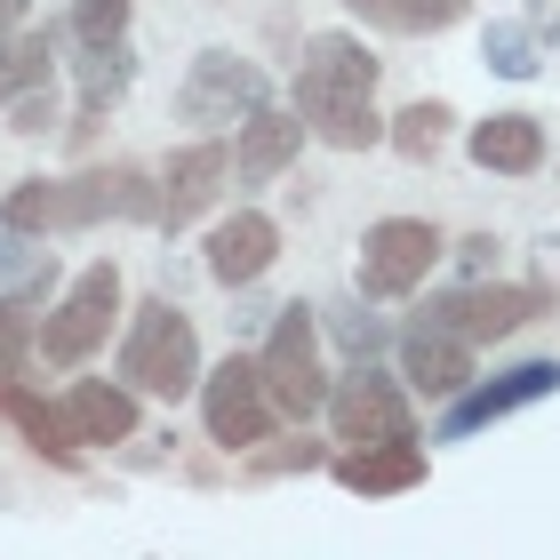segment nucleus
Instances as JSON below:
<instances>
[{"instance_id": "nucleus-8", "label": "nucleus", "mask_w": 560, "mask_h": 560, "mask_svg": "<svg viewBox=\"0 0 560 560\" xmlns=\"http://www.w3.org/2000/svg\"><path fill=\"white\" fill-rule=\"evenodd\" d=\"M537 313H545V289H448L441 304H424V320L465 337V345H497Z\"/></svg>"}, {"instance_id": "nucleus-3", "label": "nucleus", "mask_w": 560, "mask_h": 560, "mask_svg": "<svg viewBox=\"0 0 560 560\" xmlns=\"http://www.w3.org/2000/svg\"><path fill=\"white\" fill-rule=\"evenodd\" d=\"M257 376H265L272 409H289V417H313L320 400H328L320 337H313V313H304V304H289V313L272 320V337H265V352H257Z\"/></svg>"}, {"instance_id": "nucleus-26", "label": "nucleus", "mask_w": 560, "mask_h": 560, "mask_svg": "<svg viewBox=\"0 0 560 560\" xmlns=\"http://www.w3.org/2000/svg\"><path fill=\"white\" fill-rule=\"evenodd\" d=\"M361 24H385V33H409V0H345Z\"/></svg>"}, {"instance_id": "nucleus-29", "label": "nucleus", "mask_w": 560, "mask_h": 560, "mask_svg": "<svg viewBox=\"0 0 560 560\" xmlns=\"http://www.w3.org/2000/svg\"><path fill=\"white\" fill-rule=\"evenodd\" d=\"M289 465H296V472H304V465H320V448H304V441H296V448H272V456H265V472H289Z\"/></svg>"}, {"instance_id": "nucleus-18", "label": "nucleus", "mask_w": 560, "mask_h": 560, "mask_svg": "<svg viewBox=\"0 0 560 560\" xmlns=\"http://www.w3.org/2000/svg\"><path fill=\"white\" fill-rule=\"evenodd\" d=\"M472 161L497 168V176H528V168L545 161V129H537L528 113H489V120L472 129Z\"/></svg>"}, {"instance_id": "nucleus-31", "label": "nucleus", "mask_w": 560, "mask_h": 560, "mask_svg": "<svg viewBox=\"0 0 560 560\" xmlns=\"http://www.w3.org/2000/svg\"><path fill=\"white\" fill-rule=\"evenodd\" d=\"M24 16H33V0H0V40H9L16 24H24Z\"/></svg>"}, {"instance_id": "nucleus-25", "label": "nucleus", "mask_w": 560, "mask_h": 560, "mask_svg": "<svg viewBox=\"0 0 560 560\" xmlns=\"http://www.w3.org/2000/svg\"><path fill=\"white\" fill-rule=\"evenodd\" d=\"M72 33L81 40H120L129 33V0H72Z\"/></svg>"}, {"instance_id": "nucleus-6", "label": "nucleus", "mask_w": 560, "mask_h": 560, "mask_svg": "<svg viewBox=\"0 0 560 560\" xmlns=\"http://www.w3.org/2000/svg\"><path fill=\"white\" fill-rule=\"evenodd\" d=\"M432 265H441V233L424 217H385L361 241V296H409Z\"/></svg>"}, {"instance_id": "nucleus-11", "label": "nucleus", "mask_w": 560, "mask_h": 560, "mask_svg": "<svg viewBox=\"0 0 560 560\" xmlns=\"http://www.w3.org/2000/svg\"><path fill=\"white\" fill-rule=\"evenodd\" d=\"M96 217H152V185L137 168H81L57 185V224H96Z\"/></svg>"}, {"instance_id": "nucleus-22", "label": "nucleus", "mask_w": 560, "mask_h": 560, "mask_svg": "<svg viewBox=\"0 0 560 560\" xmlns=\"http://www.w3.org/2000/svg\"><path fill=\"white\" fill-rule=\"evenodd\" d=\"M441 137H448V105H409V113L393 120V144L409 152V161H432Z\"/></svg>"}, {"instance_id": "nucleus-9", "label": "nucleus", "mask_w": 560, "mask_h": 560, "mask_svg": "<svg viewBox=\"0 0 560 560\" xmlns=\"http://www.w3.org/2000/svg\"><path fill=\"white\" fill-rule=\"evenodd\" d=\"M265 105V72L233 57V48H209V57H192L185 72V120H248Z\"/></svg>"}, {"instance_id": "nucleus-2", "label": "nucleus", "mask_w": 560, "mask_h": 560, "mask_svg": "<svg viewBox=\"0 0 560 560\" xmlns=\"http://www.w3.org/2000/svg\"><path fill=\"white\" fill-rule=\"evenodd\" d=\"M120 385L161 393V400H185L200 385V337L168 296L137 304V328H129V345H120Z\"/></svg>"}, {"instance_id": "nucleus-10", "label": "nucleus", "mask_w": 560, "mask_h": 560, "mask_svg": "<svg viewBox=\"0 0 560 560\" xmlns=\"http://www.w3.org/2000/svg\"><path fill=\"white\" fill-rule=\"evenodd\" d=\"M233 176V152L224 144H185V152H168V168H161V185H152V217L168 224H192L200 209L217 200V185Z\"/></svg>"}, {"instance_id": "nucleus-23", "label": "nucleus", "mask_w": 560, "mask_h": 560, "mask_svg": "<svg viewBox=\"0 0 560 560\" xmlns=\"http://www.w3.org/2000/svg\"><path fill=\"white\" fill-rule=\"evenodd\" d=\"M489 72H504V81H528V72H537V48H528L521 24H489Z\"/></svg>"}, {"instance_id": "nucleus-19", "label": "nucleus", "mask_w": 560, "mask_h": 560, "mask_svg": "<svg viewBox=\"0 0 560 560\" xmlns=\"http://www.w3.org/2000/svg\"><path fill=\"white\" fill-rule=\"evenodd\" d=\"M137 81V65H129V40H81V105L89 113H105L120 105Z\"/></svg>"}, {"instance_id": "nucleus-14", "label": "nucleus", "mask_w": 560, "mask_h": 560, "mask_svg": "<svg viewBox=\"0 0 560 560\" xmlns=\"http://www.w3.org/2000/svg\"><path fill=\"white\" fill-rule=\"evenodd\" d=\"M337 480L352 497H400L424 480V441H369V448H345L337 456Z\"/></svg>"}, {"instance_id": "nucleus-16", "label": "nucleus", "mask_w": 560, "mask_h": 560, "mask_svg": "<svg viewBox=\"0 0 560 560\" xmlns=\"http://www.w3.org/2000/svg\"><path fill=\"white\" fill-rule=\"evenodd\" d=\"M552 385H560V361H521V369H504L497 385H480V393L456 400L448 441H456V432H472V424H489V417H513V409H528V400H545Z\"/></svg>"}, {"instance_id": "nucleus-24", "label": "nucleus", "mask_w": 560, "mask_h": 560, "mask_svg": "<svg viewBox=\"0 0 560 560\" xmlns=\"http://www.w3.org/2000/svg\"><path fill=\"white\" fill-rule=\"evenodd\" d=\"M9 129H16V137H48V129H57V89H48V81L16 89V96H9Z\"/></svg>"}, {"instance_id": "nucleus-7", "label": "nucleus", "mask_w": 560, "mask_h": 560, "mask_svg": "<svg viewBox=\"0 0 560 560\" xmlns=\"http://www.w3.org/2000/svg\"><path fill=\"white\" fill-rule=\"evenodd\" d=\"M200 409H209V441H224V448L272 441V417H280L257 361H224L217 376H200Z\"/></svg>"}, {"instance_id": "nucleus-17", "label": "nucleus", "mask_w": 560, "mask_h": 560, "mask_svg": "<svg viewBox=\"0 0 560 560\" xmlns=\"http://www.w3.org/2000/svg\"><path fill=\"white\" fill-rule=\"evenodd\" d=\"M296 144H304V120H296V113H265V105H257V113L241 120V152H233V161H241L248 185H272V176L296 161Z\"/></svg>"}, {"instance_id": "nucleus-4", "label": "nucleus", "mask_w": 560, "mask_h": 560, "mask_svg": "<svg viewBox=\"0 0 560 560\" xmlns=\"http://www.w3.org/2000/svg\"><path fill=\"white\" fill-rule=\"evenodd\" d=\"M113 313H120V272H113V265H89L81 280H72V296L57 304V313H40V361L81 369L89 352L105 345Z\"/></svg>"}, {"instance_id": "nucleus-1", "label": "nucleus", "mask_w": 560, "mask_h": 560, "mask_svg": "<svg viewBox=\"0 0 560 560\" xmlns=\"http://www.w3.org/2000/svg\"><path fill=\"white\" fill-rule=\"evenodd\" d=\"M369 89H376V57L352 33H313L304 40V72H296V120L313 129L320 144L337 152H369L385 137V120L369 113Z\"/></svg>"}, {"instance_id": "nucleus-32", "label": "nucleus", "mask_w": 560, "mask_h": 560, "mask_svg": "<svg viewBox=\"0 0 560 560\" xmlns=\"http://www.w3.org/2000/svg\"><path fill=\"white\" fill-rule=\"evenodd\" d=\"M537 24H545V33H560V0H537Z\"/></svg>"}, {"instance_id": "nucleus-30", "label": "nucleus", "mask_w": 560, "mask_h": 560, "mask_svg": "<svg viewBox=\"0 0 560 560\" xmlns=\"http://www.w3.org/2000/svg\"><path fill=\"white\" fill-rule=\"evenodd\" d=\"M489 257H497V241H489V233H472V241H465V265H472V272H489Z\"/></svg>"}, {"instance_id": "nucleus-21", "label": "nucleus", "mask_w": 560, "mask_h": 560, "mask_svg": "<svg viewBox=\"0 0 560 560\" xmlns=\"http://www.w3.org/2000/svg\"><path fill=\"white\" fill-rule=\"evenodd\" d=\"M57 224V185L48 176H24V185L0 200V233H48Z\"/></svg>"}, {"instance_id": "nucleus-33", "label": "nucleus", "mask_w": 560, "mask_h": 560, "mask_svg": "<svg viewBox=\"0 0 560 560\" xmlns=\"http://www.w3.org/2000/svg\"><path fill=\"white\" fill-rule=\"evenodd\" d=\"M9 265H16V248H0V272H9Z\"/></svg>"}, {"instance_id": "nucleus-20", "label": "nucleus", "mask_w": 560, "mask_h": 560, "mask_svg": "<svg viewBox=\"0 0 560 560\" xmlns=\"http://www.w3.org/2000/svg\"><path fill=\"white\" fill-rule=\"evenodd\" d=\"M48 81V33H33V24H16L9 40H0V105H9L16 89Z\"/></svg>"}, {"instance_id": "nucleus-15", "label": "nucleus", "mask_w": 560, "mask_h": 560, "mask_svg": "<svg viewBox=\"0 0 560 560\" xmlns=\"http://www.w3.org/2000/svg\"><path fill=\"white\" fill-rule=\"evenodd\" d=\"M272 257H280V224L257 217V209H241L233 224H217V233H209V272L224 280V289H248Z\"/></svg>"}, {"instance_id": "nucleus-12", "label": "nucleus", "mask_w": 560, "mask_h": 560, "mask_svg": "<svg viewBox=\"0 0 560 560\" xmlns=\"http://www.w3.org/2000/svg\"><path fill=\"white\" fill-rule=\"evenodd\" d=\"M57 417H65V432H72V448L81 441H129L137 432V393L129 385H96V376H81L65 400H57Z\"/></svg>"}, {"instance_id": "nucleus-28", "label": "nucleus", "mask_w": 560, "mask_h": 560, "mask_svg": "<svg viewBox=\"0 0 560 560\" xmlns=\"http://www.w3.org/2000/svg\"><path fill=\"white\" fill-rule=\"evenodd\" d=\"M345 345H352V361H361V352H376V345H385V328H376L369 313H345Z\"/></svg>"}, {"instance_id": "nucleus-5", "label": "nucleus", "mask_w": 560, "mask_h": 560, "mask_svg": "<svg viewBox=\"0 0 560 560\" xmlns=\"http://www.w3.org/2000/svg\"><path fill=\"white\" fill-rule=\"evenodd\" d=\"M320 409L337 417V441H345V448H369V441H417L409 393H400L385 369H352V376H337Z\"/></svg>"}, {"instance_id": "nucleus-13", "label": "nucleus", "mask_w": 560, "mask_h": 560, "mask_svg": "<svg viewBox=\"0 0 560 560\" xmlns=\"http://www.w3.org/2000/svg\"><path fill=\"white\" fill-rule=\"evenodd\" d=\"M400 369H409V385H417V393L456 400V393H465V376H472V345H465V337H448V328H432V320H417V328H409V345H400Z\"/></svg>"}, {"instance_id": "nucleus-27", "label": "nucleus", "mask_w": 560, "mask_h": 560, "mask_svg": "<svg viewBox=\"0 0 560 560\" xmlns=\"http://www.w3.org/2000/svg\"><path fill=\"white\" fill-rule=\"evenodd\" d=\"M456 16H465V0H409V33H441Z\"/></svg>"}]
</instances>
